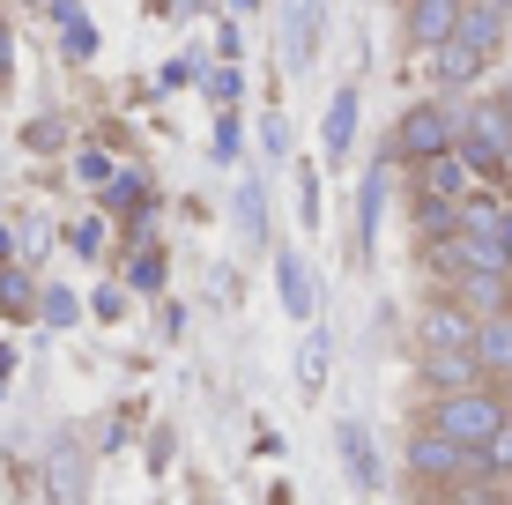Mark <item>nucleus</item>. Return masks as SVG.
<instances>
[{
  "label": "nucleus",
  "mask_w": 512,
  "mask_h": 505,
  "mask_svg": "<svg viewBox=\"0 0 512 505\" xmlns=\"http://www.w3.org/2000/svg\"><path fill=\"white\" fill-rule=\"evenodd\" d=\"M141 194H149L141 179H112V208H141Z\"/></svg>",
  "instance_id": "cd10ccee"
},
{
  "label": "nucleus",
  "mask_w": 512,
  "mask_h": 505,
  "mask_svg": "<svg viewBox=\"0 0 512 505\" xmlns=\"http://www.w3.org/2000/svg\"><path fill=\"white\" fill-rule=\"evenodd\" d=\"M282 52H290V67H312V52H320V0H282Z\"/></svg>",
  "instance_id": "6e6552de"
},
{
  "label": "nucleus",
  "mask_w": 512,
  "mask_h": 505,
  "mask_svg": "<svg viewBox=\"0 0 512 505\" xmlns=\"http://www.w3.org/2000/svg\"><path fill=\"white\" fill-rule=\"evenodd\" d=\"M461 142V112H446L438 97H423V104H409V112L394 119V164H423V156H438V149H453Z\"/></svg>",
  "instance_id": "20e7f679"
},
{
  "label": "nucleus",
  "mask_w": 512,
  "mask_h": 505,
  "mask_svg": "<svg viewBox=\"0 0 512 505\" xmlns=\"http://www.w3.org/2000/svg\"><path fill=\"white\" fill-rule=\"evenodd\" d=\"M468 179H475V171H468V156H461V149H438V156H423V164H416V194H446V201H461V194H468Z\"/></svg>",
  "instance_id": "9d476101"
},
{
  "label": "nucleus",
  "mask_w": 512,
  "mask_h": 505,
  "mask_svg": "<svg viewBox=\"0 0 512 505\" xmlns=\"http://www.w3.org/2000/svg\"><path fill=\"white\" fill-rule=\"evenodd\" d=\"M490 461H498V476H512V416H505L498 439H490Z\"/></svg>",
  "instance_id": "a878e982"
},
{
  "label": "nucleus",
  "mask_w": 512,
  "mask_h": 505,
  "mask_svg": "<svg viewBox=\"0 0 512 505\" xmlns=\"http://www.w3.org/2000/svg\"><path fill=\"white\" fill-rule=\"evenodd\" d=\"M127 290H164V253H156V246H141L127 260Z\"/></svg>",
  "instance_id": "5701e85b"
},
{
  "label": "nucleus",
  "mask_w": 512,
  "mask_h": 505,
  "mask_svg": "<svg viewBox=\"0 0 512 505\" xmlns=\"http://www.w3.org/2000/svg\"><path fill=\"white\" fill-rule=\"evenodd\" d=\"M8 253H15V238H8V223H0V268H8Z\"/></svg>",
  "instance_id": "72a5a7b5"
},
{
  "label": "nucleus",
  "mask_w": 512,
  "mask_h": 505,
  "mask_svg": "<svg viewBox=\"0 0 512 505\" xmlns=\"http://www.w3.org/2000/svg\"><path fill=\"white\" fill-rule=\"evenodd\" d=\"M320 142H327V164H342V156H349V142H357V90H349V82H342V90L327 97Z\"/></svg>",
  "instance_id": "f8f14e48"
},
{
  "label": "nucleus",
  "mask_w": 512,
  "mask_h": 505,
  "mask_svg": "<svg viewBox=\"0 0 512 505\" xmlns=\"http://www.w3.org/2000/svg\"><path fill=\"white\" fill-rule=\"evenodd\" d=\"M23 298H30V290H23V275H8V268H0V305H8V312H23Z\"/></svg>",
  "instance_id": "bb28decb"
},
{
  "label": "nucleus",
  "mask_w": 512,
  "mask_h": 505,
  "mask_svg": "<svg viewBox=\"0 0 512 505\" xmlns=\"http://www.w3.org/2000/svg\"><path fill=\"white\" fill-rule=\"evenodd\" d=\"M45 476H52V498H60V505L82 498V454H75V439L52 446V468H45Z\"/></svg>",
  "instance_id": "aec40b11"
},
{
  "label": "nucleus",
  "mask_w": 512,
  "mask_h": 505,
  "mask_svg": "<svg viewBox=\"0 0 512 505\" xmlns=\"http://www.w3.org/2000/svg\"><path fill=\"white\" fill-rule=\"evenodd\" d=\"M416 372H423V387H431V394H461V387H483V379H490L475 350H423Z\"/></svg>",
  "instance_id": "0eeeda50"
},
{
  "label": "nucleus",
  "mask_w": 512,
  "mask_h": 505,
  "mask_svg": "<svg viewBox=\"0 0 512 505\" xmlns=\"http://www.w3.org/2000/svg\"><path fill=\"white\" fill-rule=\"evenodd\" d=\"M275 283H282V305H290L297 320H312V275H305V253H282V260H275Z\"/></svg>",
  "instance_id": "f3484780"
},
{
  "label": "nucleus",
  "mask_w": 512,
  "mask_h": 505,
  "mask_svg": "<svg viewBox=\"0 0 512 505\" xmlns=\"http://www.w3.org/2000/svg\"><path fill=\"white\" fill-rule=\"evenodd\" d=\"M30 149H60V119H38V127H30Z\"/></svg>",
  "instance_id": "c756f323"
},
{
  "label": "nucleus",
  "mask_w": 512,
  "mask_h": 505,
  "mask_svg": "<svg viewBox=\"0 0 512 505\" xmlns=\"http://www.w3.org/2000/svg\"><path fill=\"white\" fill-rule=\"evenodd\" d=\"M334 446H342L349 476H357V491H379V461H372V431L364 424H334Z\"/></svg>",
  "instance_id": "4468645a"
},
{
  "label": "nucleus",
  "mask_w": 512,
  "mask_h": 505,
  "mask_svg": "<svg viewBox=\"0 0 512 505\" xmlns=\"http://www.w3.org/2000/svg\"><path fill=\"white\" fill-rule=\"evenodd\" d=\"M505 216H512V201H498V194H461V223H468V231L505 238Z\"/></svg>",
  "instance_id": "4be33fe9"
},
{
  "label": "nucleus",
  "mask_w": 512,
  "mask_h": 505,
  "mask_svg": "<svg viewBox=\"0 0 512 505\" xmlns=\"http://www.w3.org/2000/svg\"><path fill=\"white\" fill-rule=\"evenodd\" d=\"M505 246H512V216H505Z\"/></svg>",
  "instance_id": "e433bc0d"
},
{
  "label": "nucleus",
  "mask_w": 512,
  "mask_h": 505,
  "mask_svg": "<svg viewBox=\"0 0 512 505\" xmlns=\"http://www.w3.org/2000/svg\"><path fill=\"white\" fill-rule=\"evenodd\" d=\"M475 335H483V312H468L453 290L416 320V342H423V350H475Z\"/></svg>",
  "instance_id": "39448f33"
},
{
  "label": "nucleus",
  "mask_w": 512,
  "mask_h": 505,
  "mask_svg": "<svg viewBox=\"0 0 512 505\" xmlns=\"http://www.w3.org/2000/svg\"><path fill=\"white\" fill-rule=\"evenodd\" d=\"M231 156H238V127L223 119V127H216V164H231Z\"/></svg>",
  "instance_id": "473e14b6"
},
{
  "label": "nucleus",
  "mask_w": 512,
  "mask_h": 505,
  "mask_svg": "<svg viewBox=\"0 0 512 505\" xmlns=\"http://www.w3.org/2000/svg\"><path fill=\"white\" fill-rule=\"evenodd\" d=\"M431 60H438V82H446V90H461V82H475V75H483V67H490L483 52H468L461 38H446V45L431 52Z\"/></svg>",
  "instance_id": "a211bd4d"
},
{
  "label": "nucleus",
  "mask_w": 512,
  "mask_h": 505,
  "mask_svg": "<svg viewBox=\"0 0 512 505\" xmlns=\"http://www.w3.org/2000/svg\"><path fill=\"white\" fill-rule=\"evenodd\" d=\"M327 364H334V342L320 335V327H312V335H305V350H297V394H305V402H320Z\"/></svg>",
  "instance_id": "2eb2a0df"
},
{
  "label": "nucleus",
  "mask_w": 512,
  "mask_h": 505,
  "mask_svg": "<svg viewBox=\"0 0 512 505\" xmlns=\"http://www.w3.org/2000/svg\"><path fill=\"white\" fill-rule=\"evenodd\" d=\"M505 402L490 387H461V394H438V409H431V424L446 431V439H461V446H475V454H490V439L505 431Z\"/></svg>",
  "instance_id": "7ed1b4c3"
},
{
  "label": "nucleus",
  "mask_w": 512,
  "mask_h": 505,
  "mask_svg": "<svg viewBox=\"0 0 512 505\" xmlns=\"http://www.w3.org/2000/svg\"><path fill=\"white\" fill-rule=\"evenodd\" d=\"M297 216L320 223V179H312V171H297Z\"/></svg>",
  "instance_id": "393cba45"
},
{
  "label": "nucleus",
  "mask_w": 512,
  "mask_h": 505,
  "mask_svg": "<svg viewBox=\"0 0 512 505\" xmlns=\"http://www.w3.org/2000/svg\"><path fill=\"white\" fill-rule=\"evenodd\" d=\"M238 216H245V231H260V186H245V194H238Z\"/></svg>",
  "instance_id": "7c9ffc66"
},
{
  "label": "nucleus",
  "mask_w": 512,
  "mask_h": 505,
  "mask_svg": "<svg viewBox=\"0 0 512 505\" xmlns=\"http://www.w3.org/2000/svg\"><path fill=\"white\" fill-rule=\"evenodd\" d=\"M490 454H475V446H461V439H446L438 424H423V431H409V446H401V468L423 483V491H453V483L468 476V468H483Z\"/></svg>",
  "instance_id": "f257e3e1"
},
{
  "label": "nucleus",
  "mask_w": 512,
  "mask_h": 505,
  "mask_svg": "<svg viewBox=\"0 0 512 505\" xmlns=\"http://www.w3.org/2000/svg\"><path fill=\"white\" fill-rule=\"evenodd\" d=\"M75 171H82V186H112V156H104V149H82Z\"/></svg>",
  "instance_id": "b1692460"
},
{
  "label": "nucleus",
  "mask_w": 512,
  "mask_h": 505,
  "mask_svg": "<svg viewBox=\"0 0 512 505\" xmlns=\"http://www.w3.org/2000/svg\"><path fill=\"white\" fill-rule=\"evenodd\" d=\"M468 8H498V15H512V0H468Z\"/></svg>",
  "instance_id": "f704fd0d"
},
{
  "label": "nucleus",
  "mask_w": 512,
  "mask_h": 505,
  "mask_svg": "<svg viewBox=\"0 0 512 505\" xmlns=\"http://www.w3.org/2000/svg\"><path fill=\"white\" fill-rule=\"evenodd\" d=\"M156 8H164V0H156Z\"/></svg>",
  "instance_id": "4c0bfd02"
},
{
  "label": "nucleus",
  "mask_w": 512,
  "mask_h": 505,
  "mask_svg": "<svg viewBox=\"0 0 512 505\" xmlns=\"http://www.w3.org/2000/svg\"><path fill=\"white\" fill-rule=\"evenodd\" d=\"M386 164H394V149H386V156H379V164H372V171H364V194H357V246H364V253H372V246H379V216H386V186H394V179H386Z\"/></svg>",
  "instance_id": "9b49d317"
},
{
  "label": "nucleus",
  "mask_w": 512,
  "mask_h": 505,
  "mask_svg": "<svg viewBox=\"0 0 512 505\" xmlns=\"http://www.w3.org/2000/svg\"><path fill=\"white\" fill-rule=\"evenodd\" d=\"M401 8H409V45L416 52H438L453 30H461L468 0H401Z\"/></svg>",
  "instance_id": "423d86ee"
},
{
  "label": "nucleus",
  "mask_w": 512,
  "mask_h": 505,
  "mask_svg": "<svg viewBox=\"0 0 512 505\" xmlns=\"http://www.w3.org/2000/svg\"><path fill=\"white\" fill-rule=\"evenodd\" d=\"M52 23L67 30V60H90L97 52V30H90V15H82L75 0H52Z\"/></svg>",
  "instance_id": "412c9836"
},
{
  "label": "nucleus",
  "mask_w": 512,
  "mask_h": 505,
  "mask_svg": "<svg viewBox=\"0 0 512 505\" xmlns=\"http://www.w3.org/2000/svg\"><path fill=\"white\" fill-rule=\"evenodd\" d=\"M475 357H483V372H490V379H512V305H505V312H483Z\"/></svg>",
  "instance_id": "ddd939ff"
},
{
  "label": "nucleus",
  "mask_w": 512,
  "mask_h": 505,
  "mask_svg": "<svg viewBox=\"0 0 512 505\" xmlns=\"http://www.w3.org/2000/svg\"><path fill=\"white\" fill-rule=\"evenodd\" d=\"M498 97H505V112H512V75H505V90H498Z\"/></svg>",
  "instance_id": "c9c22d12"
},
{
  "label": "nucleus",
  "mask_w": 512,
  "mask_h": 505,
  "mask_svg": "<svg viewBox=\"0 0 512 505\" xmlns=\"http://www.w3.org/2000/svg\"><path fill=\"white\" fill-rule=\"evenodd\" d=\"M45 312H52V320L67 327V320H75V298H67V290H45Z\"/></svg>",
  "instance_id": "2f4dec72"
},
{
  "label": "nucleus",
  "mask_w": 512,
  "mask_h": 505,
  "mask_svg": "<svg viewBox=\"0 0 512 505\" xmlns=\"http://www.w3.org/2000/svg\"><path fill=\"white\" fill-rule=\"evenodd\" d=\"M416 231H423V246H431V238H446V231H461V201L416 194Z\"/></svg>",
  "instance_id": "6ab92c4d"
},
{
  "label": "nucleus",
  "mask_w": 512,
  "mask_h": 505,
  "mask_svg": "<svg viewBox=\"0 0 512 505\" xmlns=\"http://www.w3.org/2000/svg\"><path fill=\"white\" fill-rule=\"evenodd\" d=\"M208 97H216V104L238 97V75H231V67H216V75H208Z\"/></svg>",
  "instance_id": "c85d7f7f"
},
{
  "label": "nucleus",
  "mask_w": 512,
  "mask_h": 505,
  "mask_svg": "<svg viewBox=\"0 0 512 505\" xmlns=\"http://www.w3.org/2000/svg\"><path fill=\"white\" fill-rule=\"evenodd\" d=\"M453 298H461L468 312H505L512 305V268H468V275H453Z\"/></svg>",
  "instance_id": "1a4fd4ad"
},
{
  "label": "nucleus",
  "mask_w": 512,
  "mask_h": 505,
  "mask_svg": "<svg viewBox=\"0 0 512 505\" xmlns=\"http://www.w3.org/2000/svg\"><path fill=\"white\" fill-rule=\"evenodd\" d=\"M453 149L468 156L475 179L505 171L512 164V112H505V97H475L468 112H461V142H453Z\"/></svg>",
  "instance_id": "f03ea898"
},
{
  "label": "nucleus",
  "mask_w": 512,
  "mask_h": 505,
  "mask_svg": "<svg viewBox=\"0 0 512 505\" xmlns=\"http://www.w3.org/2000/svg\"><path fill=\"white\" fill-rule=\"evenodd\" d=\"M453 38H461L468 52H483V60H498V45H505V15H498V8H468Z\"/></svg>",
  "instance_id": "dca6fc26"
}]
</instances>
